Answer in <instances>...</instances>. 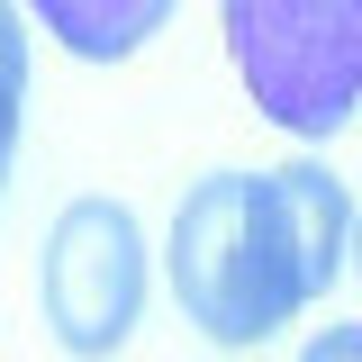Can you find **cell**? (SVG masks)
<instances>
[{
    "instance_id": "obj_1",
    "label": "cell",
    "mask_w": 362,
    "mask_h": 362,
    "mask_svg": "<svg viewBox=\"0 0 362 362\" xmlns=\"http://www.w3.org/2000/svg\"><path fill=\"white\" fill-rule=\"evenodd\" d=\"M344 181L326 163L209 173L173 209V299L209 344H263L344 272Z\"/></svg>"
},
{
    "instance_id": "obj_2",
    "label": "cell",
    "mask_w": 362,
    "mask_h": 362,
    "mask_svg": "<svg viewBox=\"0 0 362 362\" xmlns=\"http://www.w3.org/2000/svg\"><path fill=\"white\" fill-rule=\"evenodd\" d=\"M226 54L272 127L335 136L362 100V0H226Z\"/></svg>"
},
{
    "instance_id": "obj_5",
    "label": "cell",
    "mask_w": 362,
    "mask_h": 362,
    "mask_svg": "<svg viewBox=\"0 0 362 362\" xmlns=\"http://www.w3.org/2000/svg\"><path fill=\"white\" fill-rule=\"evenodd\" d=\"M18 109H28V18H18V0H0V181L18 154Z\"/></svg>"
},
{
    "instance_id": "obj_4",
    "label": "cell",
    "mask_w": 362,
    "mask_h": 362,
    "mask_svg": "<svg viewBox=\"0 0 362 362\" xmlns=\"http://www.w3.org/2000/svg\"><path fill=\"white\" fill-rule=\"evenodd\" d=\"M28 9L45 18V37H64L82 64H118V54H136L173 18L181 0H28Z\"/></svg>"
},
{
    "instance_id": "obj_7",
    "label": "cell",
    "mask_w": 362,
    "mask_h": 362,
    "mask_svg": "<svg viewBox=\"0 0 362 362\" xmlns=\"http://www.w3.org/2000/svg\"><path fill=\"white\" fill-rule=\"evenodd\" d=\"M354 272H362V226H354Z\"/></svg>"
},
{
    "instance_id": "obj_6",
    "label": "cell",
    "mask_w": 362,
    "mask_h": 362,
    "mask_svg": "<svg viewBox=\"0 0 362 362\" xmlns=\"http://www.w3.org/2000/svg\"><path fill=\"white\" fill-rule=\"evenodd\" d=\"M299 362H362V326H317Z\"/></svg>"
},
{
    "instance_id": "obj_3",
    "label": "cell",
    "mask_w": 362,
    "mask_h": 362,
    "mask_svg": "<svg viewBox=\"0 0 362 362\" xmlns=\"http://www.w3.org/2000/svg\"><path fill=\"white\" fill-rule=\"evenodd\" d=\"M37 299L45 326L64 354H118L136 335V308H145V235H136L127 199H73L54 235H45V263H37Z\"/></svg>"
}]
</instances>
